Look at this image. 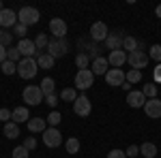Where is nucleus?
<instances>
[{
    "mask_svg": "<svg viewBox=\"0 0 161 158\" xmlns=\"http://www.w3.org/2000/svg\"><path fill=\"white\" fill-rule=\"evenodd\" d=\"M37 71H39V64L35 58H22L17 62V75L22 79H32L37 77Z\"/></svg>",
    "mask_w": 161,
    "mask_h": 158,
    "instance_id": "obj_1",
    "label": "nucleus"
},
{
    "mask_svg": "<svg viewBox=\"0 0 161 158\" xmlns=\"http://www.w3.org/2000/svg\"><path fill=\"white\" fill-rule=\"evenodd\" d=\"M39 19H41V13H39L35 7H22V9L17 11V24H24L26 28L39 24Z\"/></svg>",
    "mask_w": 161,
    "mask_h": 158,
    "instance_id": "obj_2",
    "label": "nucleus"
},
{
    "mask_svg": "<svg viewBox=\"0 0 161 158\" xmlns=\"http://www.w3.org/2000/svg\"><path fill=\"white\" fill-rule=\"evenodd\" d=\"M22 98H24V103H28L30 107L41 105V103L45 100L43 92H41V85H26L24 92H22Z\"/></svg>",
    "mask_w": 161,
    "mask_h": 158,
    "instance_id": "obj_3",
    "label": "nucleus"
},
{
    "mask_svg": "<svg viewBox=\"0 0 161 158\" xmlns=\"http://www.w3.org/2000/svg\"><path fill=\"white\" fill-rule=\"evenodd\" d=\"M95 85V75H92V71L90 69H84V71H77L75 73V88L77 90H90Z\"/></svg>",
    "mask_w": 161,
    "mask_h": 158,
    "instance_id": "obj_4",
    "label": "nucleus"
},
{
    "mask_svg": "<svg viewBox=\"0 0 161 158\" xmlns=\"http://www.w3.org/2000/svg\"><path fill=\"white\" fill-rule=\"evenodd\" d=\"M127 62H129V66H131V69L142 71V69H146V64H148V54H146L144 49H136L133 54H129V56H127Z\"/></svg>",
    "mask_w": 161,
    "mask_h": 158,
    "instance_id": "obj_5",
    "label": "nucleus"
},
{
    "mask_svg": "<svg viewBox=\"0 0 161 158\" xmlns=\"http://www.w3.org/2000/svg\"><path fill=\"white\" fill-rule=\"evenodd\" d=\"M67 51H69V43H67L64 38H52L50 45H47V54H50L54 60H56V58H62Z\"/></svg>",
    "mask_w": 161,
    "mask_h": 158,
    "instance_id": "obj_6",
    "label": "nucleus"
},
{
    "mask_svg": "<svg viewBox=\"0 0 161 158\" xmlns=\"http://www.w3.org/2000/svg\"><path fill=\"white\" fill-rule=\"evenodd\" d=\"M90 109H92V103H90V98H88L86 94H80V96L75 98V103H73V113L75 115L86 118V115H90Z\"/></svg>",
    "mask_w": 161,
    "mask_h": 158,
    "instance_id": "obj_7",
    "label": "nucleus"
},
{
    "mask_svg": "<svg viewBox=\"0 0 161 158\" xmlns=\"http://www.w3.org/2000/svg\"><path fill=\"white\" fill-rule=\"evenodd\" d=\"M105 81L112 88H123V84L127 81V73H125L123 69H110L105 73Z\"/></svg>",
    "mask_w": 161,
    "mask_h": 158,
    "instance_id": "obj_8",
    "label": "nucleus"
},
{
    "mask_svg": "<svg viewBox=\"0 0 161 158\" xmlns=\"http://www.w3.org/2000/svg\"><path fill=\"white\" fill-rule=\"evenodd\" d=\"M15 26H17V13L13 9H2L0 11V28L9 30V28H15Z\"/></svg>",
    "mask_w": 161,
    "mask_h": 158,
    "instance_id": "obj_9",
    "label": "nucleus"
},
{
    "mask_svg": "<svg viewBox=\"0 0 161 158\" xmlns=\"http://www.w3.org/2000/svg\"><path fill=\"white\" fill-rule=\"evenodd\" d=\"M110 34V30H108V26L103 24V22H95V24L90 26V38L95 41V43H101V41H105Z\"/></svg>",
    "mask_w": 161,
    "mask_h": 158,
    "instance_id": "obj_10",
    "label": "nucleus"
},
{
    "mask_svg": "<svg viewBox=\"0 0 161 158\" xmlns=\"http://www.w3.org/2000/svg\"><path fill=\"white\" fill-rule=\"evenodd\" d=\"M43 143L47 147H58L62 143V135H60V130L58 128H47L45 133H43Z\"/></svg>",
    "mask_w": 161,
    "mask_h": 158,
    "instance_id": "obj_11",
    "label": "nucleus"
},
{
    "mask_svg": "<svg viewBox=\"0 0 161 158\" xmlns=\"http://www.w3.org/2000/svg\"><path fill=\"white\" fill-rule=\"evenodd\" d=\"M146 100H148V98L144 96V92H142V90H131V92L127 94V105H129V107H133V109L144 107V105H146Z\"/></svg>",
    "mask_w": 161,
    "mask_h": 158,
    "instance_id": "obj_12",
    "label": "nucleus"
},
{
    "mask_svg": "<svg viewBox=\"0 0 161 158\" xmlns=\"http://www.w3.org/2000/svg\"><path fill=\"white\" fill-rule=\"evenodd\" d=\"M50 32L54 34V38H64L67 37V22L60 17L50 19Z\"/></svg>",
    "mask_w": 161,
    "mask_h": 158,
    "instance_id": "obj_13",
    "label": "nucleus"
},
{
    "mask_svg": "<svg viewBox=\"0 0 161 158\" xmlns=\"http://www.w3.org/2000/svg\"><path fill=\"white\" fill-rule=\"evenodd\" d=\"M144 113L148 115L150 120L161 118V100H159V98H148L146 105H144Z\"/></svg>",
    "mask_w": 161,
    "mask_h": 158,
    "instance_id": "obj_14",
    "label": "nucleus"
},
{
    "mask_svg": "<svg viewBox=\"0 0 161 158\" xmlns=\"http://www.w3.org/2000/svg\"><path fill=\"white\" fill-rule=\"evenodd\" d=\"M17 49H19L22 58H32V56L37 54V45H35V41H30V38H19Z\"/></svg>",
    "mask_w": 161,
    "mask_h": 158,
    "instance_id": "obj_15",
    "label": "nucleus"
},
{
    "mask_svg": "<svg viewBox=\"0 0 161 158\" xmlns=\"http://www.w3.org/2000/svg\"><path fill=\"white\" fill-rule=\"evenodd\" d=\"M123 41H125L123 32H110L108 38H105V45H108L110 51H116V49H123Z\"/></svg>",
    "mask_w": 161,
    "mask_h": 158,
    "instance_id": "obj_16",
    "label": "nucleus"
},
{
    "mask_svg": "<svg viewBox=\"0 0 161 158\" xmlns=\"http://www.w3.org/2000/svg\"><path fill=\"white\" fill-rule=\"evenodd\" d=\"M127 51H123V49H116V51H110V56H108V62H110L114 69H120L125 62H127Z\"/></svg>",
    "mask_w": 161,
    "mask_h": 158,
    "instance_id": "obj_17",
    "label": "nucleus"
},
{
    "mask_svg": "<svg viewBox=\"0 0 161 158\" xmlns=\"http://www.w3.org/2000/svg\"><path fill=\"white\" fill-rule=\"evenodd\" d=\"M108 71H110V62H108V58L99 56L97 60H92V75H95V77H97V75H103V77H105Z\"/></svg>",
    "mask_w": 161,
    "mask_h": 158,
    "instance_id": "obj_18",
    "label": "nucleus"
},
{
    "mask_svg": "<svg viewBox=\"0 0 161 158\" xmlns=\"http://www.w3.org/2000/svg\"><path fill=\"white\" fill-rule=\"evenodd\" d=\"M28 130L30 133H45L47 130V120H43V118H30L28 120Z\"/></svg>",
    "mask_w": 161,
    "mask_h": 158,
    "instance_id": "obj_19",
    "label": "nucleus"
},
{
    "mask_svg": "<svg viewBox=\"0 0 161 158\" xmlns=\"http://www.w3.org/2000/svg\"><path fill=\"white\" fill-rule=\"evenodd\" d=\"M28 120H30V111H28V107H15L13 109V115H11V122H15V124H22V122H26L28 124Z\"/></svg>",
    "mask_w": 161,
    "mask_h": 158,
    "instance_id": "obj_20",
    "label": "nucleus"
},
{
    "mask_svg": "<svg viewBox=\"0 0 161 158\" xmlns=\"http://www.w3.org/2000/svg\"><path fill=\"white\" fill-rule=\"evenodd\" d=\"M54 58H52L50 54L45 51V54H39L37 56V64H39V69H54Z\"/></svg>",
    "mask_w": 161,
    "mask_h": 158,
    "instance_id": "obj_21",
    "label": "nucleus"
},
{
    "mask_svg": "<svg viewBox=\"0 0 161 158\" xmlns=\"http://www.w3.org/2000/svg\"><path fill=\"white\" fill-rule=\"evenodd\" d=\"M4 137H7V139H17V137H19V124L7 122V124H4Z\"/></svg>",
    "mask_w": 161,
    "mask_h": 158,
    "instance_id": "obj_22",
    "label": "nucleus"
},
{
    "mask_svg": "<svg viewBox=\"0 0 161 158\" xmlns=\"http://www.w3.org/2000/svg\"><path fill=\"white\" fill-rule=\"evenodd\" d=\"M140 45V41L136 37H129V34H125V41H123V51H129V54H133Z\"/></svg>",
    "mask_w": 161,
    "mask_h": 158,
    "instance_id": "obj_23",
    "label": "nucleus"
},
{
    "mask_svg": "<svg viewBox=\"0 0 161 158\" xmlns=\"http://www.w3.org/2000/svg\"><path fill=\"white\" fill-rule=\"evenodd\" d=\"M140 154L144 158H155L157 156V145L155 143H142L140 145Z\"/></svg>",
    "mask_w": 161,
    "mask_h": 158,
    "instance_id": "obj_24",
    "label": "nucleus"
},
{
    "mask_svg": "<svg viewBox=\"0 0 161 158\" xmlns=\"http://www.w3.org/2000/svg\"><path fill=\"white\" fill-rule=\"evenodd\" d=\"M54 88H56V84H54V79H52V77H45V79L41 81V92H43V96L56 94V92H54Z\"/></svg>",
    "mask_w": 161,
    "mask_h": 158,
    "instance_id": "obj_25",
    "label": "nucleus"
},
{
    "mask_svg": "<svg viewBox=\"0 0 161 158\" xmlns=\"http://www.w3.org/2000/svg\"><path fill=\"white\" fill-rule=\"evenodd\" d=\"M64 150H67V154H77L80 152V139L77 137H69L64 141Z\"/></svg>",
    "mask_w": 161,
    "mask_h": 158,
    "instance_id": "obj_26",
    "label": "nucleus"
},
{
    "mask_svg": "<svg viewBox=\"0 0 161 158\" xmlns=\"http://www.w3.org/2000/svg\"><path fill=\"white\" fill-rule=\"evenodd\" d=\"M75 64H77V69H80V71H84V69H88V64H90V58H88V54H84V51H80V54L75 56Z\"/></svg>",
    "mask_w": 161,
    "mask_h": 158,
    "instance_id": "obj_27",
    "label": "nucleus"
},
{
    "mask_svg": "<svg viewBox=\"0 0 161 158\" xmlns=\"http://www.w3.org/2000/svg\"><path fill=\"white\" fill-rule=\"evenodd\" d=\"M45 120H47V124H50L52 128H58V124H60V120H62V115H60V111H52L50 115H47V118H45Z\"/></svg>",
    "mask_w": 161,
    "mask_h": 158,
    "instance_id": "obj_28",
    "label": "nucleus"
},
{
    "mask_svg": "<svg viewBox=\"0 0 161 158\" xmlns=\"http://www.w3.org/2000/svg\"><path fill=\"white\" fill-rule=\"evenodd\" d=\"M60 98H62V100H67V103H75V98H77L75 88H64V90L60 92Z\"/></svg>",
    "mask_w": 161,
    "mask_h": 158,
    "instance_id": "obj_29",
    "label": "nucleus"
},
{
    "mask_svg": "<svg viewBox=\"0 0 161 158\" xmlns=\"http://www.w3.org/2000/svg\"><path fill=\"white\" fill-rule=\"evenodd\" d=\"M0 71H2L4 75H15V73H17V64H15V62H11V60H7V62H2Z\"/></svg>",
    "mask_w": 161,
    "mask_h": 158,
    "instance_id": "obj_30",
    "label": "nucleus"
},
{
    "mask_svg": "<svg viewBox=\"0 0 161 158\" xmlns=\"http://www.w3.org/2000/svg\"><path fill=\"white\" fill-rule=\"evenodd\" d=\"M35 45H37V51L41 49H47V45H50V38H47V34H37V38H35Z\"/></svg>",
    "mask_w": 161,
    "mask_h": 158,
    "instance_id": "obj_31",
    "label": "nucleus"
},
{
    "mask_svg": "<svg viewBox=\"0 0 161 158\" xmlns=\"http://www.w3.org/2000/svg\"><path fill=\"white\" fill-rule=\"evenodd\" d=\"M142 92L146 98H157V84H144Z\"/></svg>",
    "mask_w": 161,
    "mask_h": 158,
    "instance_id": "obj_32",
    "label": "nucleus"
},
{
    "mask_svg": "<svg viewBox=\"0 0 161 158\" xmlns=\"http://www.w3.org/2000/svg\"><path fill=\"white\" fill-rule=\"evenodd\" d=\"M11 43H13V34L9 32V30H0V45L9 49V45H11Z\"/></svg>",
    "mask_w": 161,
    "mask_h": 158,
    "instance_id": "obj_33",
    "label": "nucleus"
},
{
    "mask_svg": "<svg viewBox=\"0 0 161 158\" xmlns=\"http://www.w3.org/2000/svg\"><path fill=\"white\" fill-rule=\"evenodd\" d=\"M7 60H11V62H15V64H17V62L22 60L19 49H17V47H9V49H7Z\"/></svg>",
    "mask_w": 161,
    "mask_h": 158,
    "instance_id": "obj_34",
    "label": "nucleus"
},
{
    "mask_svg": "<svg viewBox=\"0 0 161 158\" xmlns=\"http://www.w3.org/2000/svg\"><path fill=\"white\" fill-rule=\"evenodd\" d=\"M142 79V71H136V69H131L129 73H127V84H137Z\"/></svg>",
    "mask_w": 161,
    "mask_h": 158,
    "instance_id": "obj_35",
    "label": "nucleus"
},
{
    "mask_svg": "<svg viewBox=\"0 0 161 158\" xmlns=\"http://www.w3.org/2000/svg\"><path fill=\"white\" fill-rule=\"evenodd\" d=\"M148 58H153V60H157L161 64V45H153L148 49Z\"/></svg>",
    "mask_w": 161,
    "mask_h": 158,
    "instance_id": "obj_36",
    "label": "nucleus"
},
{
    "mask_svg": "<svg viewBox=\"0 0 161 158\" xmlns=\"http://www.w3.org/2000/svg\"><path fill=\"white\" fill-rule=\"evenodd\" d=\"M28 156H30V154H28V150H26L24 145H17L11 154V158H28Z\"/></svg>",
    "mask_w": 161,
    "mask_h": 158,
    "instance_id": "obj_37",
    "label": "nucleus"
},
{
    "mask_svg": "<svg viewBox=\"0 0 161 158\" xmlns=\"http://www.w3.org/2000/svg\"><path fill=\"white\" fill-rule=\"evenodd\" d=\"M26 32H28V28H26L24 24H17L13 28V34H17L19 38H26Z\"/></svg>",
    "mask_w": 161,
    "mask_h": 158,
    "instance_id": "obj_38",
    "label": "nucleus"
},
{
    "mask_svg": "<svg viewBox=\"0 0 161 158\" xmlns=\"http://www.w3.org/2000/svg\"><path fill=\"white\" fill-rule=\"evenodd\" d=\"M125 154H127L129 158H136V156H140V145H129Z\"/></svg>",
    "mask_w": 161,
    "mask_h": 158,
    "instance_id": "obj_39",
    "label": "nucleus"
},
{
    "mask_svg": "<svg viewBox=\"0 0 161 158\" xmlns=\"http://www.w3.org/2000/svg\"><path fill=\"white\" fill-rule=\"evenodd\" d=\"M24 147L28 150V152H30V150H35V147H37V139H35V137H28V139L24 141Z\"/></svg>",
    "mask_w": 161,
    "mask_h": 158,
    "instance_id": "obj_40",
    "label": "nucleus"
},
{
    "mask_svg": "<svg viewBox=\"0 0 161 158\" xmlns=\"http://www.w3.org/2000/svg\"><path fill=\"white\" fill-rule=\"evenodd\" d=\"M11 115H13V111H9V109H0V120L4 122H11Z\"/></svg>",
    "mask_w": 161,
    "mask_h": 158,
    "instance_id": "obj_41",
    "label": "nucleus"
},
{
    "mask_svg": "<svg viewBox=\"0 0 161 158\" xmlns=\"http://www.w3.org/2000/svg\"><path fill=\"white\" fill-rule=\"evenodd\" d=\"M45 103H47L52 109H54V107L58 105V96H56V94H50V96H45Z\"/></svg>",
    "mask_w": 161,
    "mask_h": 158,
    "instance_id": "obj_42",
    "label": "nucleus"
},
{
    "mask_svg": "<svg viewBox=\"0 0 161 158\" xmlns=\"http://www.w3.org/2000/svg\"><path fill=\"white\" fill-rule=\"evenodd\" d=\"M108 158H127V154H125L123 150H112L110 154H108Z\"/></svg>",
    "mask_w": 161,
    "mask_h": 158,
    "instance_id": "obj_43",
    "label": "nucleus"
},
{
    "mask_svg": "<svg viewBox=\"0 0 161 158\" xmlns=\"http://www.w3.org/2000/svg\"><path fill=\"white\" fill-rule=\"evenodd\" d=\"M153 77H155V81H157V84L161 81V64H157V66H155V71H153Z\"/></svg>",
    "mask_w": 161,
    "mask_h": 158,
    "instance_id": "obj_44",
    "label": "nucleus"
},
{
    "mask_svg": "<svg viewBox=\"0 0 161 158\" xmlns=\"http://www.w3.org/2000/svg\"><path fill=\"white\" fill-rule=\"evenodd\" d=\"M2 62H7V47L0 45V64H2Z\"/></svg>",
    "mask_w": 161,
    "mask_h": 158,
    "instance_id": "obj_45",
    "label": "nucleus"
},
{
    "mask_svg": "<svg viewBox=\"0 0 161 158\" xmlns=\"http://www.w3.org/2000/svg\"><path fill=\"white\" fill-rule=\"evenodd\" d=\"M155 15H157V17H159V19H161V4H159V7H157V9H155Z\"/></svg>",
    "mask_w": 161,
    "mask_h": 158,
    "instance_id": "obj_46",
    "label": "nucleus"
},
{
    "mask_svg": "<svg viewBox=\"0 0 161 158\" xmlns=\"http://www.w3.org/2000/svg\"><path fill=\"white\" fill-rule=\"evenodd\" d=\"M2 9H4V7H2V2H0V11H2Z\"/></svg>",
    "mask_w": 161,
    "mask_h": 158,
    "instance_id": "obj_47",
    "label": "nucleus"
}]
</instances>
